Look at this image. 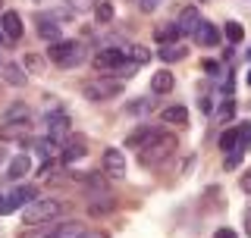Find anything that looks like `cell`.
<instances>
[{
	"mask_svg": "<svg viewBox=\"0 0 251 238\" xmlns=\"http://www.w3.org/2000/svg\"><path fill=\"white\" fill-rule=\"evenodd\" d=\"M179 147V138L173 132H157L145 147H141V163L145 166H160L170 154H176Z\"/></svg>",
	"mask_w": 251,
	"mask_h": 238,
	"instance_id": "cell-1",
	"label": "cell"
},
{
	"mask_svg": "<svg viewBox=\"0 0 251 238\" xmlns=\"http://www.w3.org/2000/svg\"><path fill=\"white\" fill-rule=\"evenodd\" d=\"M66 204L63 201H53V197H35L31 204H25V210H22V219H25L28 226H41V223H53V219L63 213Z\"/></svg>",
	"mask_w": 251,
	"mask_h": 238,
	"instance_id": "cell-2",
	"label": "cell"
},
{
	"mask_svg": "<svg viewBox=\"0 0 251 238\" xmlns=\"http://www.w3.org/2000/svg\"><path fill=\"white\" fill-rule=\"evenodd\" d=\"M120 91H123V82H120L116 75H98V78H88V82H85V88H82V94L91 100V104H104V100L116 97Z\"/></svg>",
	"mask_w": 251,
	"mask_h": 238,
	"instance_id": "cell-3",
	"label": "cell"
},
{
	"mask_svg": "<svg viewBox=\"0 0 251 238\" xmlns=\"http://www.w3.org/2000/svg\"><path fill=\"white\" fill-rule=\"evenodd\" d=\"M126 60H129V57H126L123 47H100V50L91 57L94 69H98V72H110V75L120 72V69L126 66Z\"/></svg>",
	"mask_w": 251,
	"mask_h": 238,
	"instance_id": "cell-4",
	"label": "cell"
},
{
	"mask_svg": "<svg viewBox=\"0 0 251 238\" xmlns=\"http://www.w3.org/2000/svg\"><path fill=\"white\" fill-rule=\"evenodd\" d=\"M31 201H35V188H28V185L13 188L10 194H0V216H10L22 204H31Z\"/></svg>",
	"mask_w": 251,
	"mask_h": 238,
	"instance_id": "cell-5",
	"label": "cell"
},
{
	"mask_svg": "<svg viewBox=\"0 0 251 238\" xmlns=\"http://www.w3.org/2000/svg\"><path fill=\"white\" fill-rule=\"evenodd\" d=\"M126 169H129L126 166V154L120 147H107L104 150V172L110 179H126Z\"/></svg>",
	"mask_w": 251,
	"mask_h": 238,
	"instance_id": "cell-6",
	"label": "cell"
},
{
	"mask_svg": "<svg viewBox=\"0 0 251 238\" xmlns=\"http://www.w3.org/2000/svg\"><path fill=\"white\" fill-rule=\"evenodd\" d=\"M31 122L28 119H13V122H0V141H25Z\"/></svg>",
	"mask_w": 251,
	"mask_h": 238,
	"instance_id": "cell-7",
	"label": "cell"
},
{
	"mask_svg": "<svg viewBox=\"0 0 251 238\" xmlns=\"http://www.w3.org/2000/svg\"><path fill=\"white\" fill-rule=\"evenodd\" d=\"M38 38L41 41H47V44H57V41H63V28H60V22L53 19H47L44 13H38Z\"/></svg>",
	"mask_w": 251,
	"mask_h": 238,
	"instance_id": "cell-8",
	"label": "cell"
},
{
	"mask_svg": "<svg viewBox=\"0 0 251 238\" xmlns=\"http://www.w3.org/2000/svg\"><path fill=\"white\" fill-rule=\"evenodd\" d=\"M192 38H195V44H198V47H217V44H220V28L214 25V22L201 19Z\"/></svg>",
	"mask_w": 251,
	"mask_h": 238,
	"instance_id": "cell-9",
	"label": "cell"
},
{
	"mask_svg": "<svg viewBox=\"0 0 251 238\" xmlns=\"http://www.w3.org/2000/svg\"><path fill=\"white\" fill-rule=\"evenodd\" d=\"M0 28H3V35H6V41H10V44H16V41L22 38V31H25L16 10H6L3 16H0Z\"/></svg>",
	"mask_w": 251,
	"mask_h": 238,
	"instance_id": "cell-10",
	"label": "cell"
},
{
	"mask_svg": "<svg viewBox=\"0 0 251 238\" xmlns=\"http://www.w3.org/2000/svg\"><path fill=\"white\" fill-rule=\"evenodd\" d=\"M44 125H47V135H50V138H63V135L73 129V122H69V116L63 113V110H53V113H47Z\"/></svg>",
	"mask_w": 251,
	"mask_h": 238,
	"instance_id": "cell-11",
	"label": "cell"
},
{
	"mask_svg": "<svg viewBox=\"0 0 251 238\" xmlns=\"http://www.w3.org/2000/svg\"><path fill=\"white\" fill-rule=\"evenodd\" d=\"M85 157H88V144H85V138H69V144L60 150L63 166H69V163H75V160H85Z\"/></svg>",
	"mask_w": 251,
	"mask_h": 238,
	"instance_id": "cell-12",
	"label": "cell"
},
{
	"mask_svg": "<svg viewBox=\"0 0 251 238\" xmlns=\"http://www.w3.org/2000/svg\"><path fill=\"white\" fill-rule=\"evenodd\" d=\"M198 22H201V13H198V6H185V10L179 13V22H176L179 35H195Z\"/></svg>",
	"mask_w": 251,
	"mask_h": 238,
	"instance_id": "cell-13",
	"label": "cell"
},
{
	"mask_svg": "<svg viewBox=\"0 0 251 238\" xmlns=\"http://www.w3.org/2000/svg\"><path fill=\"white\" fill-rule=\"evenodd\" d=\"M28 172H31V157H28V154H16L13 160H10L6 179H10V182H19V179H25Z\"/></svg>",
	"mask_w": 251,
	"mask_h": 238,
	"instance_id": "cell-14",
	"label": "cell"
},
{
	"mask_svg": "<svg viewBox=\"0 0 251 238\" xmlns=\"http://www.w3.org/2000/svg\"><path fill=\"white\" fill-rule=\"evenodd\" d=\"M31 147H35L44 160H60V150H63L60 141L50 138V135H47V138H35V141H31Z\"/></svg>",
	"mask_w": 251,
	"mask_h": 238,
	"instance_id": "cell-15",
	"label": "cell"
},
{
	"mask_svg": "<svg viewBox=\"0 0 251 238\" xmlns=\"http://www.w3.org/2000/svg\"><path fill=\"white\" fill-rule=\"evenodd\" d=\"M173 88H176V78H173L170 69H160V72L151 75V91L154 94H170Z\"/></svg>",
	"mask_w": 251,
	"mask_h": 238,
	"instance_id": "cell-16",
	"label": "cell"
},
{
	"mask_svg": "<svg viewBox=\"0 0 251 238\" xmlns=\"http://www.w3.org/2000/svg\"><path fill=\"white\" fill-rule=\"evenodd\" d=\"M160 119H163L167 125H179V129H185V125H188V110H185L182 104H173V107H167V110L160 113Z\"/></svg>",
	"mask_w": 251,
	"mask_h": 238,
	"instance_id": "cell-17",
	"label": "cell"
},
{
	"mask_svg": "<svg viewBox=\"0 0 251 238\" xmlns=\"http://www.w3.org/2000/svg\"><path fill=\"white\" fill-rule=\"evenodd\" d=\"M3 78H6V85H13V88H22V85H28L25 66H16V63H6V66H3Z\"/></svg>",
	"mask_w": 251,
	"mask_h": 238,
	"instance_id": "cell-18",
	"label": "cell"
},
{
	"mask_svg": "<svg viewBox=\"0 0 251 238\" xmlns=\"http://www.w3.org/2000/svg\"><path fill=\"white\" fill-rule=\"evenodd\" d=\"M154 135H157V132L151 129V125H138V129L132 132L129 138H126V147H129V150H135V147H138V150H141V147L148 144V141L154 138Z\"/></svg>",
	"mask_w": 251,
	"mask_h": 238,
	"instance_id": "cell-19",
	"label": "cell"
},
{
	"mask_svg": "<svg viewBox=\"0 0 251 238\" xmlns=\"http://www.w3.org/2000/svg\"><path fill=\"white\" fill-rule=\"evenodd\" d=\"M85 53H88V50H85V44H82V41H75V44H73V50H69L66 57L57 63V66H60V69H75V66H82V63H85Z\"/></svg>",
	"mask_w": 251,
	"mask_h": 238,
	"instance_id": "cell-20",
	"label": "cell"
},
{
	"mask_svg": "<svg viewBox=\"0 0 251 238\" xmlns=\"http://www.w3.org/2000/svg\"><path fill=\"white\" fill-rule=\"evenodd\" d=\"M220 150L223 154H239V125H229L220 135Z\"/></svg>",
	"mask_w": 251,
	"mask_h": 238,
	"instance_id": "cell-21",
	"label": "cell"
},
{
	"mask_svg": "<svg viewBox=\"0 0 251 238\" xmlns=\"http://www.w3.org/2000/svg\"><path fill=\"white\" fill-rule=\"evenodd\" d=\"M163 63H179V60H185L188 57V47L185 44H163V50L157 53Z\"/></svg>",
	"mask_w": 251,
	"mask_h": 238,
	"instance_id": "cell-22",
	"label": "cell"
},
{
	"mask_svg": "<svg viewBox=\"0 0 251 238\" xmlns=\"http://www.w3.org/2000/svg\"><path fill=\"white\" fill-rule=\"evenodd\" d=\"M85 229L88 226H82V223H60V226H53L50 238H82Z\"/></svg>",
	"mask_w": 251,
	"mask_h": 238,
	"instance_id": "cell-23",
	"label": "cell"
},
{
	"mask_svg": "<svg viewBox=\"0 0 251 238\" xmlns=\"http://www.w3.org/2000/svg\"><path fill=\"white\" fill-rule=\"evenodd\" d=\"M123 50H126V57H129L132 63H138V66H145V63H151V57H154V53L148 50V47H141V44H126Z\"/></svg>",
	"mask_w": 251,
	"mask_h": 238,
	"instance_id": "cell-24",
	"label": "cell"
},
{
	"mask_svg": "<svg viewBox=\"0 0 251 238\" xmlns=\"http://www.w3.org/2000/svg\"><path fill=\"white\" fill-rule=\"evenodd\" d=\"M113 207H116V201H113L110 194H104V197H100V194H94L88 210H91V216H104V213H110Z\"/></svg>",
	"mask_w": 251,
	"mask_h": 238,
	"instance_id": "cell-25",
	"label": "cell"
},
{
	"mask_svg": "<svg viewBox=\"0 0 251 238\" xmlns=\"http://www.w3.org/2000/svg\"><path fill=\"white\" fill-rule=\"evenodd\" d=\"M94 19H98V25H107V22H113V3H110V0H98V3H94Z\"/></svg>",
	"mask_w": 251,
	"mask_h": 238,
	"instance_id": "cell-26",
	"label": "cell"
},
{
	"mask_svg": "<svg viewBox=\"0 0 251 238\" xmlns=\"http://www.w3.org/2000/svg\"><path fill=\"white\" fill-rule=\"evenodd\" d=\"M154 38H157V44H173L179 38V28L176 25H160L154 31Z\"/></svg>",
	"mask_w": 251,
	"mask_h": 238,
	"instance_id": "cell-27",
	"label": "cell"
},
{
	"mask_svg": "<svg viewBox=\"0 0 251 238\" xmlns=\"http://www.w3.org/2000/svg\"><path fill=\"white\" fill-rule=\"evenodd\" d=\"M73 44H75V41H57V44H50V50H47V57H50L53 63H60V60L66 57L69 50H73Z\"/></svg>",
	"mask_w": 251,
	"mask_h": 238,
	"instance_id": "cell-28",
	"label": "cell"
},
{
	"mask_svg": "<svg viewBox=\"0 0 251 238\" xmlns=\"http://www.w3.org/2000/svg\"><path fill=\"white\" fill-rule=\"evenodd\" d=\"M13 119H28V107L22 104V100H16V104L3 113V122H13Z\"/></svg>",
	"mask_w": 251,
	"mask_h": 238,
	"instance_id": "cell-29",
	"label": "cell"
},
{
	"mask_svg": "<svg viewBox=\"0 0 251 238\" xmlns=\"http://www.w3.org/2000/svg\"><path fill=\"white\" fill-rule=\"evenodd\" d=\"M251 147V122H239V154Z\"/></svg>",
	"mask_w": 251,
	"mask_h": 238,
	"instance_id": "cell-30",
	"label": "cell"
},
{
	"mask_svg": "<svg viewBox=\"0 0 251 238\" xmlns=\"http://www.w3.org/2000/svg\"><path fill=\"white\" fill-rule=\"evenodd\" d=\"M94 3H98V0H66V6L73 13H88V10H94Z\"/></svg>",
	"mask_w": 251,
	"mask_h": 238,
	"instance_id": "cell-31",
	"label": "cell"
},
{
	"mask_svg": "<svg viewBox=\"0 0 251 238\" xmlns=\"http://www.w3.org/2000/svg\"><path fill=\"white\" fill-rule=\"evenodd\" d=\"M217 116H220V122H229V119L235 116V100H232V97H229V100H223V107H220V113H217Z\"/></svg>",
	"mask_w": 251,
	"mask_h": 238,
	"instance_id": "cell-32",
	"label": "cell"
},
{
	"mask_svg": "<svg viewBox=\"0 0 251 238\" xmlns=\"http://www.w3.org/2000/svg\"><path fill=\"white\" fill-rule=\"evenodd\" d=\"M242 35H245V31H242L239 22H226V38H229L232 44H239V41H242Z\"/></svg>",
	"mask_w": 251,
	"mask_h": 238,
	"instance_id": "cell-33",
	"label": "cell"
},
{
	"mask_svg": "<svg viewBox=\"0 0 251 238\" xmlns=\"http://www.w3.org/2000/svg\"><path fill=\"white\" fill-rule=\"evenodd\" d=\"M154 104H151V97H138L135 104L129 107V113H148V110H151Z\"/></svg>",
	"mask_w": 251,
	"mask_h": 238,
	"instance_id": "cell-34",
	"label": "cell"
},
{
	"mask_svg": "<svg viewBox=\"0 0 251 238\" xmlns=\"http://www.w3.org/2000/svg\"><path fill=\"white\" fill-rule=\"evenodd\" d=\"M160 3L163 0H138V10L141 13H154V10H160Z\"/></svg>",
	"mask_w": 251,
	"mask_h": 238,
	"instance_id": "cell-35",
	"label": "cell"
},
{
	"mask_svg": "<svg viewBox=\"0 0 251 238\" xmlns=\"http://www.w3.org/2000/svg\"><path fill=\"white\" fill-rule=\"evenodd\" d=\"M22 66H28L31 72H38V69H41V60H38V57H31V53H25V60H22Z\"/></svg>",
	"mask_w": 251,
	"mask_h": 238,
	"instance_id": "cell-36",
	"label": "cell"
},
{
	"mask_svg": "<svg viewBox=\"0 0 251 238\" xmlns=\"http://www.w3.org/2000/svg\"><path fill=\"white\" fill-rule=\"evenodd\" d=\"M82 238H110V235L104 232V229H85V232H82Z\"/></svg>",
	"mask_w": 251,
	"mask_h": 238,
	"instance_id": "cell-37",
	"label": "cell"
},
{
	"mask_svg": "<svg viewBox=\"0 0 251 238\" xmlns=\"http://www.w3.org/2000/svg\"><path fill=\"white\" fill-rule=\"evenodd\" d=\"M214 238H239V235H235V229L223 226V229H217V232H214Z\"/></svg>",
	"mask_w": 251,
	"mask_h": 238,
	"instance_id": "cell-38",
	"label": "cell"
},
{
	"mask_svg": "<svg viewBox=\"0 0 251 238\" xmlns=\"http://www.w3.org/2000/svg\"><path fill=\"white\" fill-rule=\"evenodd\" d=\"M239 188H242V191H245V194H251V169L245 172V179L239 182Z\"/></svg>",
	"mask_w": 251,
	"mask_h": 238,
	"instance_id": "cell-39",
	"label": "cell"
},
{
	"mask_svg": "<svg viewBox=\"0 0 251 238\" xmlns=\"http://www.w3.org/2000/svg\"><path fill=\"white\" fill-rule=\"evenodd\" d=\"M214 110V104H210V97H201V113H210Z\"/></svg>",
	"mask_w": 251,
	"mask_h": 238,
	"instance_id": "cell-40",
	"label": "cell"
},
{
	"mask_svg": "<svg viewBox=\"0 0 251 238\" xmlns=\"http://www.w3.org/2000/svg\"><path fill=\"white\" fill-rule=\"evenodd\" d=\"M245 232H248V238H251V207L245 210Z\"/></svg>",
	"mask_w": 251,
	"mask_h": 238,
	"instance_id": "cell-41",
	"label": "cell"
},
{
	"mask_svg": "<svg viewBox=\"0 0 251 238\" xmlns=\"http://www.w3.org/2000/svg\"><path fill=\"white\" fill-rule=\"evenodd\" d=\"M204 69H207L210 75H217V72H220V66H217V63H204Z\"/></svg>",
	"mask_w": 251,
	"mask_h": 238,
	"instance_id": "cell-42",
	"label": "cell"
},
{
	"mask_svg": "<svg viewBox=\"0 0 251 238\" xmlns=\"http://www.w3.org/2000/svg\"><path fill=\"white\" fill-rule=\"evenodd\" d=\"M0 44H10V41H6V35H3V28H0Z\"/></svg>",
	"mask_w": 251,
	"mask_h": 238,
	"instance_id": "cell-43",
	"label": "cell"
},
{
	"mask_svg": "<svg viewBox=\"0 0 251 238\" xmlns=\"http://www.w3.org/2000/svg\"><path fill=\"white\" fill-rule=\"evenodd\" d=\"M3 160H6V150H3V147H0V163H3Z\"/></svg>",
	"mask_w": 251,
	"mask_h": 238,
	"instance_id": "cell-44",
	"label": "cell"
},
{
	"mask_svg": "<svg viewBox=\"0 0 251 238\" xmlns=\"http://www.w3.org/2000/svg\"><path fill=\"white\" fill-rule=\"evenodd\" d=\"M245 82H248V88H251V72H248V78H245Z\"/></svg>",
	"mask_w": 251,
	"mask_h": 238,
	"instance_id": "cell-45",
	"label": "cell"
},
{
	"mask_svg": "<svg viewBox=\"0 0 251 238\" xmlns=\"http://www.w3.org/2000/svg\"><path fill=\"white\" fill-rule=\"evenodd\" d=\"M0 3H3V0H0Z\"/></svg>",
	"mask_w": 251,
	"mask_h": 238,
	"instance_id": "cell-46",
	"label": "cell"
}]
</instances>
